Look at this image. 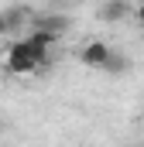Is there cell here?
<instances>
[{
    "label": "cell",
    "instance_id": "cell-1",
    "mask_svg": "<svg viewBox=\"0 0 144 147\" xmlns=\"http://www.w3.org/2000/svg\"><path fill=\"white\" fill-rule=\"evenodd\" d=\"M7 72H14V75H31L41 69V58H38L35 51H31V45L21 38V41H14V48L7 51Z\"/></svg>",
    "mask_w": 144,
    "mask_h": 147
},
{
    "label": "cell",
    "instance_id": "cell-6",
    "mask_svg": "<svg viewBox=\"0 0 144 147\" xmlns=\"http://www.w3.org/2000/svg\"><path fill=\"white\" fill-rule=\"evenodd\" d=\"M130 14L137 17V24H144V0H141V3H137V10H130Z\"/></svg>",
    "mask_w": 144,
    "mask_h": 147
},
{
    "label": "cell",
    "instance_id": "cell-4",
    "mask_svg": "<svg viewBox=\"0 0 144 147\" xmlns=\"http://www.w3.org/2000/svg\"><path fill=\"white\" fill-rule=\"evenodd\" d=\"M35 28L38 31H48V34H55V38H62L72 28V21L65 17V14H41V17L35 21Z\"/></svg>",
    "mask_w": 144,
    "mask_h": 147
},
{
    "label": "cell",
    "instance_id": "cell-8",
    "mask_svg": "<svg viewBox=\"0 0 144 147\" xmlns=\"http://www.w3.org/2000/svg\"><path fill=\"white\" fill-rule=\"evenodd\" d=\"M0 58H3V51H0Z\"/></svg>",
    "mask_w": 144,
    "mask_h": 147
},
{
    "label": "cell",
    "instance_id": "cell-2",
    "mask_svg": "<svg viewBox=\"0 0 144 147\" xmlns=\"http://www.w3.org/2000/svg\"><path fill=\"white\" fill-rule=\"evenodd\" d=\"M110 51H113V48H110L107 41H100V38H96V41H86L82 51H79V62L89 65V69H103V62H107Z\"/></svg>",
    "mask_w": 144,
    "mask_h": 147
},
{
    "label": "cell",
    "instance_id": "cell-3",
    "mask_svg": "<svg viewBox=\"0 0 144 147\" xmlns=\"http://www.w3.org/2000/svg\"><path fill=\"white\" fill-rule=\"evenodd\" d=\"M127 17H130V3H127V0H103V3H100V21L120 24V21H127Z\"/></svg>",
    "mask_w": 144,
    "mask_h": 147
},
{
    "label": "cell",
    "instance_id": "cell-5",
    "mask_svg": "<svg viewBox=\"0 0 144 147\" xmlns=\"http://www.w3.org/2000/svg\"><path fill=\"white\" fill-rule=\"evenodd\" d=\"M130 69V62H127V55H120V51H110L107 55V62H103V69L100 72H107V75H124Z\"/></svg>",
    "mask_w": 144,
    "mask_h": 147
},
{
    "label": "cell",
    "instance_id": "cell-7",
    "mask_svg": "<svg viewBox=\"0 0 144 147\" xmlns=\"http://www.w3.org/2000/svg\"><path fill=\"white\" fill-rule=\"evenodd\" d=\"M3 31H7V24H3V17H0V34H3Z\"/></svg>",
    "mask_w": 144,
    "mask_h": 147
}]
</instances>
